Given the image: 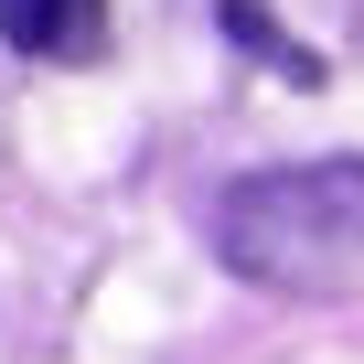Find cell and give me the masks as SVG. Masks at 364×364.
<instances>
[{
	"label": "cell",
	"instance_id": "6da1fadb",
	"mask_svg": "<svg viewBox=\"0 0 364 364\" xmlns=\"http://www.w3.org/2000/svg\"><path fill=\"white\" fill-rule=\"evenodd\" d=\"M215 257L257 289H353L364 279V161H279L225 182L215 204Z\"/></svg>",
	"mask_w": 364,
	"mask_h": 364
},
{
	"label": "cell",
	"instance_id": "7a4b0ae2",
	"mask_svg": "<svg viewBox=\"0 0 364 364\" xmlns=\"http://www.w3.org/2000/svg\"><path fill=\"white\" fill-rule=\"evenodd\" d=\"M97 11H107V0H0L11 54H43V65H75L97 43Z\"/></svg>",
	"mask_w": 364,
	"mask_h": 364
}]
</instances>
